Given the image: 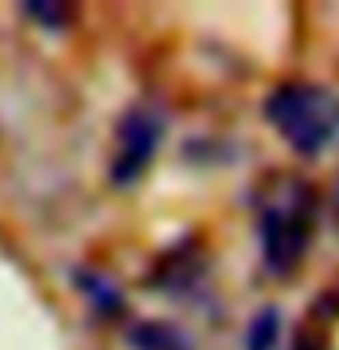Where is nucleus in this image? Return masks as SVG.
<instances>
[{"label":"nucleus","instance_id":"nucleus-1","mask_svg":"<svg viewBox=\"0 0 339 350\" xmlns=\"http://www.w3.org/2000/svg\"><path fill=\"white\" fill-rule=\"evenodd\" d=\"M317 193L306 183H277L259 204V252L273 278H288L314 241Z\"/></svg>","mask_w":339,"mask_h":350},{"label":"nucleus","instance_id":"nucleus-5","mask_svg":"<svg viewBox=\"0 0 339 350\" xmlns=\"http://www.w3.org/2000/svg\"><path fill=\"white\" fill-rule=\"evenodd\" d=\"M77 284H81V292L87 295V303H95V310H103V314H120L124 310V299H120L117 284L109 278H103V273L81 270L77 273Z\"/></svg>","mask_w":339,"mask_h":350},{"label":"nucleus","instance_id":"nucleus-6","mask_svg":"<svg viewBox=\"0 0 339 350\" xmlns=\"http://www.w3.org/2000/svg\"><path fill=\"white\" fill-rule=\"evenodd\" d=\"M277 332H281L277 310H259L256 321L248 325L245 347H248V350H273V347H277Z\"/></svg>","mask_w":339,"mask_h":350},{"label":"nucleus","instance_id":"nucleus-4","mask_svg":"<svg viewBox=\"0 0 339 350\" xmlns=\"http://www.w3.org/2000/svg\"><path fill=\"white\" fill-rule=\"evenodd\" d=\"M128 339L135 350H193L190 336L168 321H142L128 332Z\"/></svg>","mask_w":339,"mask_h":350},{"label":"nucleus","instance_id":"nucleus-3","mask_svg":"<svg viewBox=\"0 0 339 350\" xmlns=\"http://www.w3.org/2000/svg\"><path fill=\"white\" fill-rule=\"evenodd\" d=\"M168 131V117L157 103H135L120 117L117 124V146H113V164H109V179L113 186H131L146 172V164L157 157L161 139Z\"/></svg>","mask_w":339,"mask_h":350},{"label":"nucleus","instance_id":"nucleus-7","mask_svg":"<svg viewBox=\"0 0 339 350\" xmlns=\"http://www.w3.org/2000/svg\"><path fill=\"white\" fill-rule=\"evenodd\" d=\"M37 22H48V26H62V22H70V11L66 8H51V4H29L26 8Z\"/></svg>","mask_w":339,"mask_h":350},{"label":"nucleus","instance_id":"nucleus-8","mask_svg":"<svg viewBox=\"0 0 339 350\" xmlns=\"http://www.w3.org/2000/svg\"><path fill=\"white\" fill-rule=\"evenodd\" d=\"M292 350H328V343H325V339L317 336V332H306V336L295 339V347H292Z\"/></svg>","mask_w":339,"mask_h":350},{"label":"nucleus","instance_id":"nucleus-2","mask_svg":"<svg viewBox=\"0 0 339 350\" xmlns=\"http://www.w3.org/2000/svg\"><path fill=\"white\" fill-rule=\"evenodd\" d=\"M262 113L303 157H317L328 142L339 139V98L325 88L281 84L270 92Z\"/></svg>","mask_w":339,"mask_h":350}]
</instances>
